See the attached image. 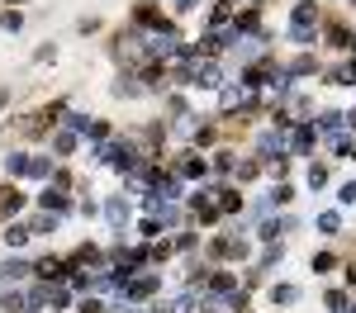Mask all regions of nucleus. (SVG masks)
Instances as JSON below:
<instances>
[{
  "instance_id": "nucleus-31",
  "label": "nucleus",
  "mask_w": 356,
  "mask_h": 313,
  "mask_svg": "<svg viewBox=\"0 0 356 313\" xmlns=\"http://www.w3.org/2000/svg\"><path fill=\"white\" fill-rule=\"evenodd\" d=\"M191 142L200 147V152H204V147H214V142H219V124H195Z\"/></svg>"
},
{
  "instance_id": "nucleus-9",
  "label": "nucleus",
  "mask_w": 356,
  "mask_h": 313,
  "mask_svg": "<svg viewBox=\"0 0 356 313\" xmlns=\"http://www.w3.org/2000/svg\"><path fill=\"white\" fill-rule=\"evenodd\" d=\"M314 142H318V128H314V124H290V133H285V157H309Z\"/></svg>"
},
{
  "instance_id": "nucleus-25",
  "label": "nucleus",
  "mask_w": 356,
  "mask_h": 313,
  "mask_svg": "<svg viewBox=\"0 0 356 313\" xmlns=\"http://www.w3.org/2000/svg\"><path fill=\"white\" fill-rule=\"evenodd\" d=\"M29 162H33L29 152H10V157H5V180H24V176H29Z\"/></svg>"
},
{
  "instance_id": "nucleus-35",
  "label": "nucleus",
  "mask_w": 356,
  "mask_h": 313,
  "mask_svg": "<svg viewBox=\"0 0 356 313\" xmlns=\"http://www.w3.org/2000/svg\"><path fill=\"white\" fill-rule=\"evenodd\" d=\"M309 266H314V276H332V271H337V256L323 247V252H314V261H309Z\"/></svg>"
},
{
  "instance_id": "nucleus-43",
  "label": "nucleus",
  "mask_w": 356,
  "mask_h": 313,
  "mask_svg": "<svg viewBox=\"0 0 356 313\" xmlns=\"http://www.w3.org/2000/svg\"><path fill=\"white\" fill-rule=\"evenodd\" d=\"M342 285L356 294V261H342Z\"/></svg>"
},
{
  "instance_id": "nucleus-47",
  "label": "nucleus",
  "mask_w": 356,
  "mask_h": 313,
  "mask_svg": "<svg viewBox=\"0 0 356 313\" xmlns=\"http://www.w3.org/2000/svg\"><path fill=\"white\" fill-rule=\"evenodd\" d=\"M347 71H352V81H356V57H347Z\"/></svg>"
},
{
  "instance_id": "nucleus-27",
  "label": "nucleus",
  "mask_w": 356,
  "mask_h": 313,
  "mask_svg": "<svg viewBox=\"0 0 356 313\" xmlns=\"http://www.w3.org/2000/svg\"><path fill=\"white\" fill-rule=\"evenodd\" d=\"M261 171H266V167H261V157H243V162H238V171H233V180H238V185H252Z\"/></svg>"
},
{
  "instance_id": "nucleus-2",
  "label": "nucleus",
  "mask_w": 356,
  "mask_h": 313,
  "mask_svg": "<svg viewBox=\"0 0 356 313\" xmlns=\"http://www.w3.org/2000/svg\"><path fill=\"white\" fill-rule=\"evenodd\" d=\"M318 24H323L318 5H314V0H295V5H290V19H285V38L300 43V48H309V43H318Z\"/></svg>"
},
{
  "instance_id": "nucleus-49",
  "label": "nucleus",
  "mask_w": 356,
  "mask_h": 313,
  "mask_svg": "<svg viewBox=\"0 0 356 313\" xmlns=\"http://www.w3.org/2000/svg\"><path fill=\"white\" fill-rule=\"evenodd\" d=\"M347 53H352V57H356V33H352V48H347Z\"/></svg>"
},
{
  "instance_id": "nucleus-26",
  "label": "nucleus",
  "mask_w": 356,
  "mask_h": 313,
  "mask_svg": "<svg viewBox=\"0 0 356 313\" xmlns=\"http://www.w3.org/2000/svg\"><path fill=\"white\" fill-rule=\"evenodd\" d=\"M53 176H57V157H33V162H29V180H43V185H48Z\"/></svg>"
},
{
  "instance_id": "nucleus-40",
  "label": "nucleus",
  "mask_w": 356,
  "mask_h": 313,
  "mask_svg": "<svg viewBox=\"0 0 356 313\" xmlns=\"http://www.w3.org/2000/svg\"><path fill=\"white\" fill-rule=\"evenodd\" d=\"M356 204V180H347V185H337V209H352Z\"/></svg>"
},
{
  "instance_id": "nucleus-48",
  "label": "nucleus",
  "mask_w": 356,
  "mask_h": 313,
  "mask_svg": "<svg viewBox=\"0 0 356 313\" xmlns=\"http://www.w3.org/2000/svg\"><path fill=\"white\" fill-rule=\"evenodd\" d=\"M347 162H356V138H352V152H347Z\"/></svg>"
},
{
  "instance_id": "nucleus-50",
  "label": "nucleus",
  "mask_w": 356,
  "mask_h": 313,
  "mask_svg": "<svg viewBox=\"0 0 356 313\" xmlns=\"http://www.w3.org/2000/svg\"><path fill=\"white\" fill-rule=\"evenodd\" d=\"M24 313H43V309H24Z\"/></svg>"
},
{
  "instance_id": "nucleus-41",
  "label": "nucleus",
  "mask_w": 356,
  "mask_h": 313,
  "mask_svg": "<svg viewBox=\"0 0 356 313\" xmlns=\"http://www.w3.org/2000/svg\"><path fill=\"white\" fill-rule=\"evenodd\" d=\"M195 10H200V0H171V15H176V19H186Z\"/></svg>"
},
{
  "instance_id": "nucleus-33",
  "label": "nucleus",
  "mask_w": 356,
  "mask_h": 313,
  "mask_svg": "<svg viewBox=\"0 0 356 313\" xmlns=\"http://www.w3.org/2000/svg\"><path fill=\"white\" fill-rule=\"evenodd\" d=\"M280 261H285V242H266V252L257 256V266H261V271H275Z\"/></svg>"
},
{
  "instance_id": "nucleus-6",
  "label": "nucleus",
  "mask_w": 356,
  "mask_h": 313,
  "mask_svg": "<svg viewBox=\"0 0 356 313\" xmlns=\"http://www.w3.org/2000/svg\"><path fill=\"white\" fill-rule=\"evenodd\" d=\"M129 24H138L143 33H162V28H171V19H166V10L157 5V0H138L134 15H129Z\"/></svg>"
},
{
  "instance_id": "nucleus-45",
  "label": "nucleus",
  "mask_w": 356,
  "mask_h": 313,
  "mask_svg": "<svg viewBox=\"0 0 356 313\" xmlns=\"http://www.w3.org/2000/svg\"><path fill=\"white\" fill-rule=\"evenodd\" d=\"M347 128H352V133H356V105H352V110H347Z\"/></svg>"
},
{
  "instance_id": "nucleus-1",
  "label": "nucleus",
  "mask_w": 356,
  "mask_h": 313,
  "mask_svg": "<svg viewBox=\"0 0 356 313\" xmlns=\"http://www.w3.org/2000/svg\"><path fill=\"white\" fill-rule=\"evenodd\" d=\"M138 162H143V147L134 138H119V133L110 142H100V147H90V167H110L119 176H129Z\"/></svg>"
},
{
  "instance_id": "nucleus-36",
  "label": "nucleus",
  "mask_w": 356,
  "mask_h": 313,
  "mask_svg": "<svg viewBox=\"0 0 356 313\" xmlns=\"http://www.w3.org/2000/svg\"><path fill=\"white\" fill-rule=\"evenodd\" d=\"M171 242H176V252H186V256H191L195 247H200V232H195V228H181V232H176Z\"/></svg>"
},
{
  "instance_id": "nucleus-4",
  "label": "nucleus",
  "mask_w": 356,
  "mask_h": 313,
  "mask_svg": "<svg viewBox=\"0 0 356 313\" xmlns=\"http://www.w3.org/2000/svg\"><path fill=\"white\" fill-rule=\"evenodd\" d=\"M162 271H157V266H147V271H138L134 280L124 285V299H134V304H152V299H157V294H162Z\"/></svg>"
},
{
  "instance_id": "nucleus-14",
  "label": "nucleus",
  "mask_w": 356,
  "mask_h": 313,
  "mask_svg": "<svg viewBox=\"0 0 356 313\" xmlns=\"http://www.w3.org/2000/svg\"><path fill=\"white\" fill-rule=\"evenodd\" d=\"M48 142H53V157H72V152H81V133L76 128H67V124H57L53 133H48Z\"/></svg>"
},
{
  "instance_id": "nucleus-24",
  "label": "nucleus",
  "mask_w": 356,
  "mask_h": 313,
  "mask_svg": "<svg viewBox=\"0 0 356 313\" xmlns=\"http://www.w3.org/2000/svg\"><path fill=\"white\" fill-rule=\"evenodd\" d=\"M328 180H332L328 162H309V171H304V185L309 190H328Z\"/></svg>"
},
{
  "instance_id": "nucleus-3",
  "label": "nucleus",
  "mask_w": 356,
  "mask_h": 313,
  "mask_svg": "<svg viewBox=\"0 0 356 313\" xmlns=\"http://www.w3.org/2000/svg\"><path fill=\"white\" fill-rule=\"evenodd\" d=\"M252 256V237L247 232H228V237H209V247H204V261H247Z\"/></svg>"
},
{
  "instance_id": "nucleus-34",
  "label": "nucleus",
  "mask_w": 356,
  "mask_h": 313,
  "mask_svg": "<svg viewBox=\"0 0 356 313\" xmlns=\"http://www.w3.org/2000/svg\"><path fill=\"white\" fill-rule=\"evenodd\" d=\"M266 195H271V204H275V209H290V199H295V185H290V180H275V185L266 190Z\"/></svg>"
},
{
  "instance_id": "nucleus-13",
  "label": "nucleus",
  "mask_w": 356,
  "mask_h": 313,
  "mask_svg": "<svg viewBox=\"0 0 356 313\" xmlns=\"http://www.w3.org/2000/svg\"><path fill=\"white\" fill-rule=\"evenodd\" d=\"M38 209H48V214H62V219H67L76 204H72V195H67L62 185H53V180H48V185L38 190Z\"/></svg>"
},
{
  "instance_id": "nucleus-28",
  "label": "nucleus",
  "mask_w": 356,
  "mask_h": 313,
  "mask_svg": "<svg viewBox=\"0 0 356 313\" xmlns=\"http://www.w3.org/2000/svg\"><path fill=\"white\" fill-rule=\"evenodd\" d=\"M314 228H318L323 237H337V232H342V209H323V214L314 219Z\"/></svg>"
},
{
  "instance_id": "nucleus-16",
  "label": "nucleus",
  "mask_w": 356,
  "mask_h": 313,
  "mask_svg": "<svg viewBox=\"0 0 356 313\" xmlns=\"http://www.w3.org/2000/svg\"><path fill=\"white\" fill-rule=\"evenodd\" d=\"M33 280H67V256H57V252L38 256L33 261Z\"/></svg>"
},
{
  "instance_id": "nucleus-11",
  "label": "nucleus",
  "mask_w": 356,
  "mask_h": 313,
  "mask_svg": "<svg viewBox=\"0 0 356 313\" xmlns=\"http://www.w3.org/2000/svg\"><path fill=\"white\" fill-rule=\"evenodd\" d=\"M24 204H29V195L19 190V180H5V185H0V223L19 219V214H24Z\"/></svg>"
},
{
  "instance_id": "nucleus-46",
  "label": "nucleus",
  "mask_w": 356,
  "mask_h": 313,
  "mask_svg": "<svg viewBox=\"0 0 356 313\" xmlns=\"http://www.w3.org/2000/svg\"><path fill=\"white\" fill-rule=\"evenodd\" d=\"M0 5H5V10H19V5H29V0H0Z\"/></svg>"
},
{
  "instance_id": "nucleus-17",
  "label": "nucleus",
  "mask_w": 356,
  "mask_h": 313,
  "mask_svg": "<svg viewBox=\"0 0 356 313\" xmlns=\"http://www.w3.org/2000/svg\"><path fill=\"white\" fill-rule=\"evenodd\" d=\"M280 67H285L290 81H309V76H318V57H314V53H300V57H290V62H280Z\"/></svg>"
},
{
  "instance_id": "nucleus-51",
  "label": "nucleus",
  "mask_w": 356,
  "mask_h": 313,
  "mask_svg": "<svg viewBox=\"0 0 356 313\" xmlns=\"http://www.w3.org/2000/svg\"><path fill=\"white\" fill-rule=\"evenodd\" d=\"M233 313H247V309H233Z\"/></svg>"
},
{
  "instance_id": "nucleus-19",
  "label": "nucleus",
  "mask_w": 356,
  "mask_h": 313,
  "mask_svg": "<svg viewBox=\"0 0 356 313\" xmlns=\"http://www.w3.org/2000/svg\"><path fill=\"white\" fill-rule=\"evenodd\" d=\"M238 162H243V157H238L233 147H214V152H209V171H214V176H233Z\"/></svg>"
},
{
  "instance_id": "nucleus-39",
  "label": "nucleus",
  "mask_w": 356,
  "mask_h": 313,
  "mask_svg": "<svg viewBox=\"0 0 356 313\" xmlns=\"http://www.w3.org/2000/svg\"><path fill=\"white\" fill-rule=\"evenodd\" d=\"M0 28H5V33H19V28H24V10H5V15H0Z\"/></svg>"
},
{
  "instance_id": "nucleus-22",
  "label": "nucleus",
  "mask_w": 356,
  "mask_h": 313,
  "mask_svg": "<svg viewBox=\"0 0 356 313\" xmlns=\"http://www.w3.org/2000/svg\"><path fill=\"white\" fill-rule=\"evenodd\" d=\"M57 228H62V214H48V209H38V214L29 219V232H33V237H53Z\"/></svg>"
},
{
  "instance_id": "nucleus-29",
  "label": "nucleus",
  "mask_w": 356,
  "mask_h": 313,
  "mask_svg": "<svg viewBox=\"0 0 356 313\" xmlns=\"http://www.w3.org/2000/svg\"><path fill=\"white\" fill-rule=\"evenodd\" d=\"M138 237H143V242H157V237H166V223L152 219V214H143V219H138Z\"/></svg>"
},
{
  "instance_id": "nucleus-37",
  "label": "nucleus",
  "mask_w": 356,
  "mask_h": 313,
  "mask_svg": "<svg viewBox=\"0 0 356 313\" xmlns=\"http://www.w3.org/2000/svg\"><path fill=\"white\" fill-rule=\"evenodd\" d=\"M76 313H110V299H100V294H81Z\"/></svg>"
},
{
  "instance_id": "nucleus-42",
  "label": "nucleus",
  "mask_w": 356,
  "mask_h": 313,
  "mask_svg": "<svg viewBox=\"0 0 356 313\" xmlns=\"http://www.w3.org/2000/svg\"><path fill=\"white\" fill-rule=\"evenodd\" d=\"M76 214H81V219H100V214H105V204H95V199H81V204H76Z\"/></svg>"
},
{
  "instance_id": "nucleus-8",
  "label": "nucleus",
  "mask_w": 356,
  "mask_h": 313,
  "mask_svg": "<svg viewBox=\"0 0 356 313\" xmlns=\"http://www.w3.org/2000/svg\"><path fill=\"white\" fill-rule=\"evenodd\" d=\"M105 223L124 237L129 223H134V195H110V199H105Z\"/></svg>"
},
{
  "instance_id": "nucleus-21",
  "label": "nucleus",
  "mask_w": 356,
  "mask_h": 313,
  "mask_svg": "<svg viewBox=\"0 0 356 313\" xmlns=\"http://www.w3.org/2000/svg\"><path fill=\"white\" fill-rule=\"evenodd\" d=\"M186 185H191V180H181L176 171H166V176H162V185H157V195L171 199V204H186Z\"/></svg>"
},
{
  "instance_id": "nucleus-10",
  "label": "nucleus",
  "mask_w": 356,
  "mask_h": 313,
  "mask_svg": "<svg viewBox=\"0 0 356 313\" xmlns=\"http://www.w3.org/2000/svg\"><path fill=\"white\" fill-rule=\"evenodd\" d=\"M295 228H300V219H295V214H280V209H275L271 219L257 228V237H261V242H285V237H290Z\"/></svg>"
},
{
  "instance_id": "nucleus-20",
  "label": "nucleus",
  "mask_w": 356,
  "mask_h": 313,
  "mask_svg": "<svg viewBox=\"0 0 356 313\" xmlns=\"http://www.w3.org/2000/svg\"><path fill=\"white\" fill-rule=\"evenodd\" d=\"M29 237H33V232H29V223H19V219H10V223L0 228V242H5L10 252H19V247H24Z\"/></svg>"
},
{
  "instance_id": "nucleus-12",
  "label": "nucleus",
  "mask_w": 356,
  "mask_h": 313,
  "mask_svg": "<svg viewBox=\"0 0 356 313\" xmlns=\"http://www.w3.org/2000/svg\"><path fill=\"white\" fill-rule=\"evenodd\" d=\"M110 95H114V100H138V95H147V90H143V76H138V67H119Z\"/></svg>"
},
{
  "instance_id": "nucleus-38",
  "label": "nucleus",
  "mask_w": 356,
  "mask_h": 313,
  "mask_svg": "<svg viewBox=\"0 0 356 313\" xmlns=\"http://www.w3.org/2000/svg\"><path fill=\"white\" fill-rule=\"evenodd\" d=\"M323 85H356L352 71H347V62H342V67H328V71H323Z\"/></svg>"
},
{
  "instance_id": "nucleus-18",
  "label": "nucleus",
  "mask_w": 356,
  "mask_h": 313,
  "mask_svg": "<svg viewBox=\"0 0 356 313\" xmlns=\"http://www.w3.org/2000/svg\"><path fill=\"white\" fill-rule=\"evenodd\" d=\"M300 299H304L300 285H290V280H275V285H271V304H275V309H295Z\"/></svg>"
},
{
  "instance_id": "nucleus-23",
  "label": "nucleus",
  "mask_w": 356,
  "mask_h": 313,
  "mask_svg": "<svg viewBox=\"0 0 356 313\" xmlns=\"http://www.w3.org/2000/svg\"><path fill=\"white\" fill-rule=\"evenodd\" d=\"M0 276H15V280L24 285L29 276H33V261H24V256H19V252H10V256H5V261H0Z\"/></svg>"
},
{
  "instance_id": "nucleus-5",
  "label": "nucleus",
  "mask_w": 356,
  "mask_h": 313,
  "mask_svg": "<svg viewBox=\"0 0 356 313\" xmlns=\"http://www.w3.org/2000/svg\"><path fill=\"white\" fill-rule=\"evenodd\" d=\"M171 171H176L181 180H191V185H204V180H209V157H200V147H191V152H176Z\"/></svg>"
},
{
  "instance_id": "nucleus-44",
  "label": "nucleus",
  "mask_w": 356,
  "mask_h": 313,
  "mask_svg": "<svg viewBox=\"0 0 356 313\" xmlns=\"http://www.w3.org/2000/svg\"><path fill=\"white\" fill-rule=\"evenodd\" d=\"M76 28H81V33H100V19H95V15H86V19H81Z\"/></svg>"
},
{
  "instance_id": "nucleus-7",
  "label": "nucleus",
  "mask_w": 356,
  "mask_h": 313,
  "mask_svg": "<svg viewBox=\"0 0 356 313\" xmlns=\"http://www.w3.org/2000/svg\"><path fill=\"white\" fill-rule=\"evenodd\" d=\"M105 266H110V252L100 242H81L76 252L67 256V271H105Z\"/></svg>"
},
{
  "instance_id": "nucleus-15",
  "label": "nucleus",
  "mask_w": 356,
  "mask_h": 313,
  "mask_svg": "<svg viewBox=\"0 0 356 313\" xmlns=\"http://www.w3.org/2000/svg\"><path fill=\"white\" fill-rule=\"evenodd\" d=\"M214 204H219L223 219H243V209H247V199L238 195V185H219V190H214Z\"/></svg>"
},
{
  "instance_id": "nucleus-32",
  "label": "nucleus",
  "mask_w": 356,
  "mask_h": 313,
  "mask_svg": "<svg viewBox=\"0 0 356 313\" xmlns=\"http://www.w3.org/2000/svg\"><path fill=\"white\" fill-rule=\"evenodd\" d=\"M352 304V289H323V309L328 313H347Z\"/></svg>"
},
{
  "instance_id": "nucleus-30",
  "label": "nucleus",
  "mask_w": 356,
  "mask_h": 313,
  "mask_svg": "<svg viewBox=\"0 0 356 313\" xmlns=\"http://www.w3.org/2000/svg\"><path fill=\"white\" fill-rule=\"evenodd\" d=\"M147 256H152V266H166L176 256V242L171 237H157V242H147Z\"/></svg>"
}]
</instances>
